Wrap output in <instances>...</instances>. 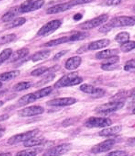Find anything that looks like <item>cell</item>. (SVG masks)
I'll return each instance as SVG.
<instances>
[{
  "instance_id": "cell-5",
  "label": "cell",
  "mask_w": 135,
  "mask_h": 156,
  "mask_svg": "<svg viewBox=\"0 0 135 156\" xmlns=\"http://www.w3.org/2000/svg\"><path fill=\"white\" fill-rule=\"evenodd\" d=\"M39 130L38 129H35L34 130L26 132V133L18 134V135H14L12 137H11L8 140L7 143L9 145H15V144L22 143V142H25L28 140L35 137L37 134L39 133Z\"/></svg>"
},
{
  "instance_id": "cell-26",
  "label": "cell",
  "mask_w": 135,
  "mask_h": 156,
  "mask_svg": "<svg viewBox=\"0 0 135 156\" xmlns=\"http://www.w3.org/2000/svg\"><path fill=\"white\" fill-rule=\"evenodd\" d=\"M51 91H52V88L51 87H48L35 91V92H34V94H35L36 98H37V99H41V98L48 96Z\"/></svg>"
},
{
  "instance_id": "cell-14",
  "label": "cell",
  "mask_w": 135,
  "mask_h": 156,
  "mask_svg": "<svg viewBox=\"0 0 135 156\" xmlns=\"http://www.w3.org/2000/svg\"><path fill=\"white\" fill-rule=\"evenodd\" d=\"M71 7H72V6L69 3V2L66 3L59 4V5H57L53 6V7H49L47 10V15H54V14L63 12H65L71 9Z\"/></svg>"
},
{
  "instance_id": "cell-29",
  "label": "cell",
  "mask_w": 135,
  "mask_h": 156,
  "mask_svg": "<svg viewBox=\"0 0 135 156\" xmlns=\"http://www.w3.org/2000/svg\"><path fill=\"white\" fill-rule=\"evenodd\" d=\"M32 84H31V82L25 81V82H19V83H17L13 87V90L15 91H21L23 90L28 89L30 88Z\"/></svg>"
},
{
  "instance_id": "cell-22",
  "label": "cell",
  "mask_w": 135,
  "mask_h": 156,
  "mask_svg": "<svg viewBox=\"0 0 135 156\" xmlns=\"http://www.w3.org/2000/svg\"><path fill=\"white\" fill-rule=\"evenodd\" d=\"M118 53L119 51L117 50H105V51H102L97 53L96 54V58L97 59H107L110 57L117 55V54H118Z\"/></svg>"
},
{
  "instance_id": "cell-30",
  "label": "cell",
  "mask_w": 135,
  "mask_h": 156,
  "mask_svg": "<svg viewBox=\"0 0 135 156\" xmlns=\"http://www.w3.org/2000/svg\"><path fill=\"white\" fill-rule=\"evenodd\" d=\"M135 48V41H127L122 43L120 46V50L124 53H128Z\"/></svg>"
},
{
  "instance_id": "cell-46",
  "label": "cell",
  "mask_w": 135,
  "mask_h": 156,
  "mask_svg": "<svg viewBox=\"0 0 135 156\" xmlns=\"http://www.w3.org/2000/svg\"><path fill=\"white\" fill-rule=\"evenodd\" d=\"M9 118V116L8 115H3V116H1L0 117V121H3V120H5V119H7Z\"/></svg>"
},
{
  "instance_id": "cell-7",
  "label": "cell",
  "mask_w": 135,
  "mask_h": 156,
  "mask_svg": "<svg viewBox=\"0 0 135 156\" xmlns=\"http://www.w3.org/2000/svg\"><path fill=\"white\" fill-rule=\"evenodd\" d=\"M44 4V0H26L19 6V9L21 13L30 12L40 9Z\"/></svg>"
},
{
  "instance_id": "cell-16",
  "label": "cell",
  "mask_w": 135,
  "mask_h": 156,
  "mask_svg": "<svg viewBox=\"0 0 135 156\" xmlns=\"http://www.w3.org/2000/svg\"><path fill=\"white\" fill-rule=\"evenodd\" d=\"M110 41L108 39H102L100 41H94L92 43H89L87 46V49L89 51H97V50H100L104 48H106L110 45Z\"/></svg>"
},
{
  "instance_id": "cell-23",
  "label": "cell",
  "mask_w": 135,
  "mask_h": 156,
  "mask_svg": "<svg viewBox=\"0 0 135 156\" xmlns=\"http://www.w3.org/2000/svg\"><path fill=\"white\" fill-rule=\"evenodd\" d=\"M20 74V71H12L9 72H6L0 74V81H10L12 79H15Z\"/></svg>"
},
{
  "instance_id": "cell-24",
  "label": "cell",
  "mask_w": 135,
  "mask_h": 156,
  "mask_svg": "<svg viewBox=\"0 0 135 156\" xmlns=\"http://www.w3.org/2000/svg\"><path fill=\"white\" fill-rule=\"evenodd\" d=\"M46 141L44 138H32L24 142V146L25 147H34V146H38L42 144Z\"/></svg>"
},
{
  "instance_id": "cell-6",
  "label": "cell",
  "mask_w": 135,
  "mask_h": 156,
  "mask_svg": "<svg viewBox=\"0 0 135 156\" xmlns=\"http://www.w3.org/2000/svg\"><path fill=\"white\" fill-rule=\"evenodd\" d=\"M109 16L107 14H104V15H102L99 17H95L94 19L91 20L84 22L79 25V27H80L82 30H91L94 28V27H98L102 24L108 20Z\"/></svg>"
},
{
  "instance_id": "cell-18",
  "label": "cell",
  "mask_w": 135,
  "mask_h": 156,
  "mask_svg": "<svg viewBox=\"0 0 135 156\" xmlns=\"http://www.w3.org/2000/svg\"><path fill=\"white\" fill-rule=\"evenodd\" d=\"M29 53V50L27 48H24L19 49L18 51H15V53L12 54V55L9 58V62L12 63V62H15L19 61L21 58H24L27 56Z\"/></svg>"
},
{
  "instance_id": "cell-41",
  "label": "cell",
  "mask_w": 135,
  "mask_h": 156,
  "mask_svg": "<svg viewBox=\"0 0 135 156\" xmlns=\"http://www.w3.org/2000/svg\"><path fill=\"white\" fill-rule=\"evenodd\" d=\"M69 52V51H60V52H59L58 53H57L56 55H54V58H53V60H54V61H56V60H58V59H59L61 57H62V56H64V55H66V54L68 53Z\"/></svg>"
},
{
  "instance_id": "cell-3",
  "label": "cell",
  "mask_w": 135,
  "mask_h": 156,
  "mask_svg": "<svg viewBox=\"0 0 135 156\" xmlns=\"http://www.w3.org/2000/svg\"><path fill=\"white\" fill-rule=\"evenodd\" d=\"M124 107V103L122 101H112L110 102L99 105L95 108L94 111L99 114H108L118 111Z\"/></svg>"
},
{
  "instance_id": "cell-2",
  "label": "cell",
  "mask_w": 135,
  "mask_h": 156,
  "mask_svg": "<svg viewBox=\"0 0 135 156\" xmlns=\"http://www.w3.org/2000/svg\"><path fill=\"white\" fill-rule=\"evenodd\" d=\"M83 81V79L82 77L79 76L78 73L77 72H72V73H67L62 76L60 79H59L55 83L54 87L56 89H59L62 87H72V86L78 85Z\"/></svg>"
},
{
  "instance_id": "cell-37",
  "label": "cell",
  "mask_w": 135,
  "mask_h": 156,
  "mask_svg": "<svg viewBox=\"0 0 135 156\" xmlns=\"http://www.w3.org/2000/svg\"><path fill=\"white\" fill-rule=\"evenodd\" d=\"M118 66L117 64H111V63H102L101 66V69L104 71H114L117 69Z\"/></svg>"
},
{
  "instance_id": "cell-50",
  "label": "cell",
  "mask_w": 135,
  "mask_h": 156,
  "mask_svg": "<svg viewBox=\"0 0 135 156\" xmlns=\"http://www.w3.org/2000/svg\"><path fill=\"white\" fill-rule=\"evenodd\" d=\"M4 105V102L2 101H0V107H2V106Z\"/></svg>"
},
{
  "instance_id": "cell-47",
  "label": "cell",
  "mask_w": 135,
  "mask_h": 156,
  "mask_svg": "<svg viewBox=\"0 0 135 156\" xmlns=\"http://www.w3.org/2000/svg\"><path fill=\"white\" fill-rule=\"evenodd\" d=\"M4 133H5V129H0V138L4 135Z\"/></svg>"
},
{
  "instance_id": "cell-1",
  "label": "cell",
  "mask_w": 135,
  "mask_h": 156,
  "mask_svg": "<svg viewBox=\"0 0 135 156\" xmlns=\"http://www.w3.org/2000/svg\"><path fill=\"white\" fill-rule=\"evenodd\" d=\"M135 25V19L130 17H117L113 18L109 22V23L103 25L100 29V32L102 33H106L111 30L114 27H127V26H133Z\"/></svg>"
},
{
  "instance_id": "cell-12",
  "label": "cell",
  "mask_w": 135,
  "mask_h": 156,
  "mask_svg": "<svg viewBox=\"0 0 135 156\" xmlns=\"http://www.w3.org/2000/svg\"><path fill=\"white\" fill-rule=\"evenodd\" d=\"M79 89L85 94H91L92 97L95 98L102 97L105 94V90L100 89V88H95L93 86L90 84H82L80 86Z\"/></svg>"
},
{
  "instance_id": "cell-51",
  "label": "cell",
  "mask_w": 135,
  "mask_h": 156,
  "mask_svg": "<svg viewBox=\"0 0 135 156\" xmlns=\"http://www.w3.org/2000/svg\"><path fill=\"white\" fill-rule=\"evenodd\" d=\"M133 101L135 102V94H133Z\"/></svg>"
},
{
  "instance_id": "cell-4",
  "label": "cell",
  "mask_w": 135,
  "mask_h": 156,
  "mask_svg": "<svg viewBox=\"0 0 135 156\" xmlns=\"http://www.w3.org/2000/svg\"><path fill=\"white\" fill-rule=\"evenodd\" d=\"M112 121L109 118H101L92 117L87 119L84 122V125L89 128H100L110 126Z\"/></svg>"
},
{
  "instance_id": "cell-17",
  "label": "cell",
  "mask_w": 135,
  "mask_h": 156,
  "mask_svg": "<svg viewBox=\"0 0 135 156\" xmlns=\"http://www.w3.org/2000/svg\"><path fill=\"white\" fill-rule=\"evenodd\" d=\"M81 63H82V58L79 56L71 57L66 61L64 67L67 70L72 71L77 69L81 65Z\"/></svg>"
},
{
  "instance_id": "cell-31",
  "label": "cell",
  "mask_w": 135,
  "mask_h": 156,
  "mask_svg": "<svg viewBox=\"0 0 135 156\" xmlns=\"http://www.w3.org/2000/svg\"><path fill=\"white\" fill-rule=\"evenodd\" d=\"M88 33H85V32H77V33L73 34L69 37V41H82L87 37Z\"/></svg>"
},
{
  "instance_id": "cell-32",
  "label": "cell",
  "mask_w": 135,
  "mask_h": 156,
  "mask_svg": "<svg viewBox=\"0 0 135 156\" xmlns=\"http://www.w3.org/2000/svg\"><path fill=\"white\" fill-rule=\"evenodd\" d=\"M129 40H130V34L127 32H122V33L117 34L115 37V41L121 44L126 43L129 41Z\"/></svg>"
},
{
  "instance_id": "cell-49",
  "label": "cell",
  "mask_w": 135,
  "mask_h": 156,
  "mask_svg": "<svg viewBox=\"0 0 135 156\" xmlns=\"http://www.w3.org/2000/svg\"><path fill=\"white\" fill-rule=\"evenodd\" d=\"M132 95H133V94H135V88L132 91Z\"/></svg>"
},
{
  "instance_id": "cell-35",
  "label": "cell",
  "mask_w": 135,
  "mask_h": 156,
  "mask_svg": "<svg viewBox=\"0 0 135 156\" xmlns=\"http://www.w3.org/2000/svg\"><path fill=\"white\" fill-rule=\"evenodd\" d=\"M15 38H16L15 34H9V35H4L2 37H0V45H3V44L11 43V42L15 41Z\"/></svg>"
},
{
  "instance_id": "cell-21",
  "label": "cell",
  "mask_w": 135,
  "mask_h": 156,
  "mask_svg": "<svg viewBox=\"0 0 135 156\" xmlns=\"http://www.w3.org/2000/svg\"><path fill=\"white\" fill-rule=\"evenodd\" d=\"M51 51L49 50H44L39 52H37L35 54H34L33 56L31 57V60L34 62H37L39 61H43L46 60L50 55Z\"/></svg>"
},
{
  "instance_id": "cell-33",
  "label": "cell",
  "mask_w": 135,
  "mask_h": 156,
  "mask_svg": "<svg viewBox=\"0 0 135 156\" xmlns=\"http://www.w3.org/2000/svg\"><path fill=\"white\" fill-rule=\"evenodd\" d=\"M12 54V50L11 48H7L0 53V66L10 58Z\"/></svg>"
},
{
  "instance_id": "cell-13",
  "label": "cell",
  "mask_w": 135,
  "mask_h": 156,
  "mask_svg": "<svg viewBox=\"0 0 135 156\" xmlns=\"http://www.w3.org/2000/svg\"><path fill=\"white\" fill-rule=\"evenodd\" d=\"M76 99L73 97L57 98L49 101L47 102V105L49 107H66L76 103Z\"/></svg>"
},
{
  "instance_id": "cell-48",
  "label": "cell",
  "mask_w": 135,
  "mask_h": 156,
  "mask_svg": "<svg viewBox=\"0 0 135 156\" xmlns=\"http://www.w3.org/2000/svg\"><path fill=\"white\" fill-rule=\"evenodd\" d=\"M5 155H12L11 153H0V156H5Z\"/></svg>"
},
{
  "instance_id": "cell-28",
  "label": "cell",
  "mask_w": 135,
  "mask_h": 156,
  "mask_svg": "<svg viewBox=\"0 0 135 156\" xmlns=\"http://www.w3.org/2000/svg\"><path fill=\"white\" fill-rule=\"evenodd\" d=\"M25 23H26V19L25 17L16 18V19L12 20L10 23H9L8 25H7L6 27L8 29L14 28V27H19V26L24 25Z\"/></svg>"
},
{
  "instance_id": "cell-9",
  "label": "cell",
  "mask_w": 135,
  "mask_h": 156,
  "mask_svg": "<svg viewBox=\"0 0 135 156\" xmlns=\"http://www.w3.org/2000/svg\"><path fill=\"white\" fill-rule=\"evenodd\" d=\"M44 112V109L42 107H40V106H31V107H26L19 110L18 112V115L21 117H32V116L41 115Z\"/></svg>"
},
{
  "instance_id": "cell-8",
  "label": "cell",
  "mask_w": 135,
  "mask_h": 156,
  "mask_svg": "<svg viewBox=\"0 0 135 156\" xmlns=\"http://www.w3.org/2000/svg\"><path fill=\"white\" fill-rule=\"evenodd\" d=\"M61 25V22L59 20H51L44 25H43L41 27L40 30L37 33V35L41 36V37H44V36H47L50 35L52 33H54L55 30L60 27Z\"/></svg>"
},
{
  "instance_id": "cell-43",
  "label": "cell",
  "mask_w": 135,
  "mask_h": 156,
  "mask_svg": "<svg viewBox=\"0 0 135 156\" xmlns=\"http://www.w3.org/2000/svg\"><path fill=\"white\" fill-rule=\"evenodd\" d=\"M121 2V0H109L107 2V5H117Z\"/></svg>"
},
{
  "instance_id": "cell-55",
  "label": "cell",
  "mask_w": 135,
  "mask_h": 156,
  "mask_svg": "<svg viewBox=\"0 0 135 156\" xmlns=\"http://www.w3.org/2000/svg\"><path fill=\"white\" fill-rule=\"evenodd\" d=\"M134 11H135V7H134Z\"/></svg>"
},
{
  "instance_id": "cell-34",
  "label": "cell",
  "mask_w": 135,
  "mask_h": 156,
  "mask_svg": "<svg viewBox=\"0 0 135 156\" xmlns=\"http://www.w3.org/2000/svg\"><path fill=\"white\" fill-rule=\"evenodd\" d=\"M41 151L39 149H35V150H25L19 152L17 153V156H35L37 155V153H39Z\"/></svg>"
},
{
  "instance_id": "cell-25",
  "label": "cell",
  "mask_w": 135,
  "mask_h": 156,
  "mask_svg": "<svg viewBox=\"0 0 135 156\" xmlns=\"http://www.w3.org/2000/svg\"><path fill=\"white\" fill-rule=\"evenodd\" d=\"M69 41V37H67V36H65V37H59L58 39H55V40H53V41H49L48 43L44 44V46L46 47L56 46V45L67 43V42Z\"/></svg>"
},
{
  "instance_id": "cell-52",
  "label": "cell",
  "mask_w": 135,
  "mask_h": 156,
  "mask_svg": "<svg viewBox=\"0 0 135 156\" xmlns=\"http://www.w3.org/2000/svg\"><path fill=\"white\" fill-rule=\"evenodd\" d=\"M2 87V82L0 81V88H1Z\"/></svg>"
},
{
  "instance_id": "cell-15",
  "label": "cell",
  "mask_w": 135,
  "mask_h": 156,
  "mask_svg": "<svg viewBox=\"0 0 135 156\" xmlns=\"http://www.w3.org/2000/svg\"><path fill=\"white\" fill-rule=\"evenodd\" d=\"M20 14H21V12L20 9H19V7H12L2 17V20L5 22V23L10 22L15 20V18L17 17L19 15H20Z\"/></svg>"
},
{
  "instance_id": "cell-27",
  "label": "cell",
  "mask_w": 135,
  "mask_h": 156,
  "mask_svg": "<svg viewBox=\"0 0 135 156\" xmlns=\"http://www.w3.org/2000/svg\"><path fill=\"white\" fill-rule=\"evenodd\" d=\"M55 78V74L54 73H49V74L47 75L46 76H44L42 79L40 80V81L37 82V83L35 85V87H43V86L46 85L47 83H49V82L52 81Z\"/></svg>"
},
{
  "instance_id": "cell-54",
  "label": "cell",
  "mask_w": 135,
  "mask_h": 156,
  "mask_svg": "<svg viewBox=\"0 0 135 156\" xmlns=\"http://www.w3.org/2000/svg\"><path fill=\"white\" fill-rule=\"evenodd\" d=\"M2 129V125H0V129Z\"/></svg>"
},
{
  "instance_id": "cell-11",
  "label": "cell",
  "mask_w": 135,
  "mask_h": 156,
  "mask_svg": "<svg viewBox=\"0 0 135 156\" xmlns=\"http://www.w3.org/2000/svg\"><path fill=\"white\" fill-rule=\"evenodd\" d=\"M115 143H116V141H115L114 140H107L102 142V143L94 145V147L91 149V153L97 154L109 151L114 147Z\"/></svg>"
},
{
  "instance_id": "cell-40",
  "label": "cell",
  "mask_w": 135,
  "mask_h": 156,
  "mask_svg": "<svg viewBox=\"0 0 135 156\" xmlns=\"http://www.w3.org/2000/svg\"><path fill=\"white\" fill-rule=\"evenodd\" d=\"M135 69V59L130 60L125 64L124 69L125 71H130L131 69Z\"/></svg>"
},
{
  "instance_id": "cell-44",
  "label": "cell",
  "mask_w": 135,
  "mask_h": 156,
  "mask_svg": "<svg viewBox=\"0 0 135 156\" xmlns=\"http://www.w3.org/2000/svg\"><path fill=\"white\" fill-rule=\"evenodd\" d=\"M127 144L129 146H131V147H133V146H135V137H132V138H130L127 142Z\"/></svg>"
},
{
  "instance_id": "cell-19",
  "label": "cell",
  "mask_w": 135,
  "mask_h": 156,
  "mask_svg": "<svg viewBox=\"0 0 135 156\" xmlns=\"http://www.w3.org/2000/svg\"><path fill=\"white\" fill-rule=\"evenodd\" d=\"M122 126H115V127H109L104 129L99 133V135L102 137H110V136L115 135L122 130Z\"/></svg>"
},
{
  "instance_id": "cell-39",
  "label": "cell",
  "mask_w": 135,
  "mask_h": 156,
  "mask_svg": "<svg viewBox=\"0 0 135 156\" xmlns=\"http://www.w3.org/2000/svg\"><path fill=\"white\" fill-rule=\"evenodd\" d=\"M120 61V57L118 55H114V56L110 57L105 60L103 63H111V64H117Z\"/></svg>"
},
{
  "instance_id": "cell-20",
  "label": "cell",
  "mask_w": 135,
  "mask_h": 156,
  "mask_svg": "<svg viewBox=\"0 0 135 156\" xmlns=\"http://www.w3.org/2000/svg\"><path fill=\"white\" fill-rule=\"evenodd\" d=\"M37 100V98H36L35 94H34V93H31L21 97L20 99H19L17 103L20 107H21V106H25L29 105V104L35 102Z\"/></svg>"
},
{
  "instance_id": "cell-38",
  "label": "cell",
  "mask_w": 135,
  "mask_h": 156,
  "mask_svg": "<svg viewBox=\"0 0 135 156\" xmlns=\"http://www.w3.org/2000/svg\"><path fill=\"white\" fill-rule=\"evenodd\" d=\"M95 1V0H70L69 3L72 6H77L79 5H84V4H88L92 2Z\"/></svg>"
},
{
  "instance_id": "cell-42",
  "label": "cell",
  "mask_w": 135,
  "mask_h": 156,
  "mask_svg": "<svg viewBox=\"0 0 135 156\" xmlns=\"http://www.w3.org/2000/svg\"><path fill=\"white\" fill-rule=\"evenodd\" d=\"M128 154L126 152L124 151H114L112 153H110L107 155H116V156H124V155H127Z\"/></svg>"
},
{
  "instance_id": "cell-53",
  "label": "cell",
  "mask_w": 135,
  "mask_h": 156,
  "mask_svg": "<svg viewBox=\"0 0 135 156\" xmlns=\"http://www.w3.org/2000/svg\"><path fill=\"white\" fill-rule=\"evenodd\" d=\"M133 114H134V115H135V108L134 109H133Z\"/></svg>"
},
{
  "instance_id": "cell-10",
  "label": "cell",
  "mask_w": 135,
  "mask_h": 156,
  "mask_svg": "<svg viewBox=\"0 0 135 156\" xmlns=\"http://www.w3.org/2000/svg\"><path fill=\"white\" fill-rule=\"evenodd\" d=\"M71 149V145L69 143H64L62 145L55 146L49 149L44 153V156H54V155H61L63 154L67 153Z\"/></svg>"
},
{
  "instance_id": "cell-45",
  "label": "cell",
  "mask_w": 135,
  "mask_h": 156,
  "mask_svg": "<svg viewBox=\"0 0 135 156\" xmlns=\"http://www.w3.org/2000/svg\"><path fill=\"white\" fill-rule=\"evenodd\" d=\"M82 18V14H80V13H77L74 16V20H76V21L80 20Z\"/></svg>"
},
{
  "instance_id": "cell-36",
  "label": "cell",
  "mask_w": 135,
  "mask_h": 156,
  "mask_svg": "<svg viewBox=\"0 0 135 156\" xmlns=\"http://www.w3.org/2000/svg\"><path fill=\"white\" fill-rule=\"evenodd\" d=\"M49 68L46 66H42L40 68H38V69L34 70V71H31V75L33 76H41L44 73H45L46 72H48Z\"/></svg>"
}]
</instances>
